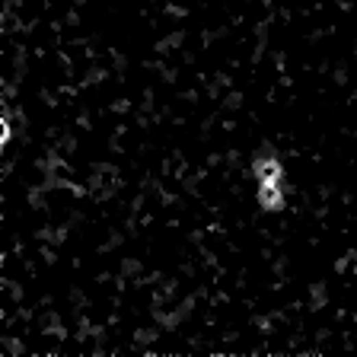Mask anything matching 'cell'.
I'll return each instance as SVG.
<instances>
[{
    "mask_svg": "<svg viewBox=\"0 0 357 357\" xmlns=\"http://www.w3.org/2000/svg\"><path fill=\"white\" fill-rule=\"evenodd\" d=\"M258 204H262L265 211H281V208H284L281 182H258Z\"/></svg>",
    "mask_w": 357,
    "mask_h": 357,
    "instance_id": "obj_1",
    "label": "cell"
},
{
    "mask_svg": "<svg viewBox=\"0 0 357 357\" xmlns=\"http://www.w3.org/2000/svg\"><path fill=\"white\" fill-rule=\"evenodd\" d=\"M256 175H258V182H281L284 169H281V163H278L275 156H262L256 163Z\"/></svg>",
    "mask_w": 357,
    "mask_h": 357,
    "instance_id": "obj_2",
    "label": "cell"
},
{
    "mask_svg": "<svg viewBox=\"0 0 357 357\" xmlns=\"http://www.w3.org/2000/svg\"><path fill=\"white\" fill-rule=\"evenodd\" d=\"M7 140H10V121L3 119V121H0V144L7 147Z\"/></svg>",
    "mask_w": 357,
    "mask_h": 357,
    "instance_id": "obj_3",
    "label": "cell"
}]
</instances>
